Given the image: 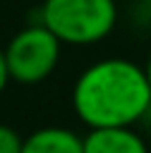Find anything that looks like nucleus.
Instances as JSON below:
<instances>
[{"mask_svg":"<svg viewBox=\"0 0 151 153\" xmlns=\"http://www.w3.org/2000/svg\"><path fill=\"white\" fill-rule=\"evenodd\" d=\"M71 103L88 128L134 126L151 111L146 71L126 58L96 60L78 75Z\"/></svg>","mask_w":151,"mask_h":153,"instance_id":"f257e3e1","label":"nucleus"},{"mask_svg":"<svg viewBox=\"0 0 151 153\" xmlns=\"http://www.w3.org/2000/svg\"><path fill=\"white\" fill-rule=\"evenodd\" d=\"M40 20L68 45L106 40L118 23L116 0H43Z\"/></svg>","mask_w":151,"mask_h":153,"instance_id":"f03ea898","label":"nucleus"},{"mask_svg":"<svg viewBox=\"0 0 151 153\" xmlns=\"http://www.w3.org/2000/svg\"><path fill=\"white\" fill-rule=\"evenodd\" d=\"M61 38L40 20L18 30L5 48L13 80L23 85H35L50 78L61 60Z\"/></svg>","mask_w":151,"mask_h":153,"instance_id":"7ed1b4c3","label":"nucleus"},{"mask_svg":"<svg viewBox=\"0 0 151 153\" xmlns=\"http://www.w3.org/2000/svg\"><path fill=\"white\" fill-rule=\"evenodd\" d=\"M83 153H149V146L134 126L88 128L83 136Z\"/></svg>","mask_w":151,"mask_h":153,"instance_id":"20e7f679","label":"nucleus"},{"mask_svg":"<svg viewBox=\"0 0 151 153\" xmlns=\"http://www.w3.org/2000/svg\"><path fill=\"white\" fill-rule=\"evenodd\" d=\"M20 153H83V138L71 128L48 126V128H38L28 138H23Z\"/></svg>","mask_w":151,"mask_h":153,"instance_id":"39448f33","label":"nucleus"},{"mask_svg":"<svg viewBox=\"0 0 151 153\" xmlns=\"http://www.w3.org/2000/svg\"><path fill=\"white\" fill-rule=\"evenodd\" d=\"M20 151H23V138L18 136V131L0 123V153H20Z\"/></svg>","mask_w":151,"mask_h":153,"instance_id":"423d86ee","label":"nucleus"},{"mask_svg":"<svg viewBox=\"0 0 151 153\" xmlns=\"http://www.w3.org/2000/svg\"><path fill=\"white\" fill-rule=\"evenodd\" d=\"M10 80H13V75L8 68V55H5V48H0V93H5Z\"/></svg>","mask_w":151,"mask_h":153,"instance_id":"0eeeda50","label":"nucleus"},{"mask_svg":"<svg viewBox=\"0 0 151 153\" xmlns=\"http://www.w3.org/2000/svg\"><path fill=\"white\" fill-rule=\"evenodd\" d=\"M144 71H146V78H149V85H151V53L146 58V65H144Z\"/></svg>","mask_w":151,"mask_h":153,"instance_id":"6e6552de","label":"nucleus"},{"mask_svg":"<svg viewBox=\"0 0 151 153\" xmlns=\"http://www.w3.org/2000/svg\"><path fill=\"white\" fill-rule=\"evenodd\" d=\"M138 3H146V5H151V0H138Z\"/></svg>","mask_w":151,"mask_h":153,"instance_id":"1a4fd4ad","label":"nucleus"}]
</instances>
